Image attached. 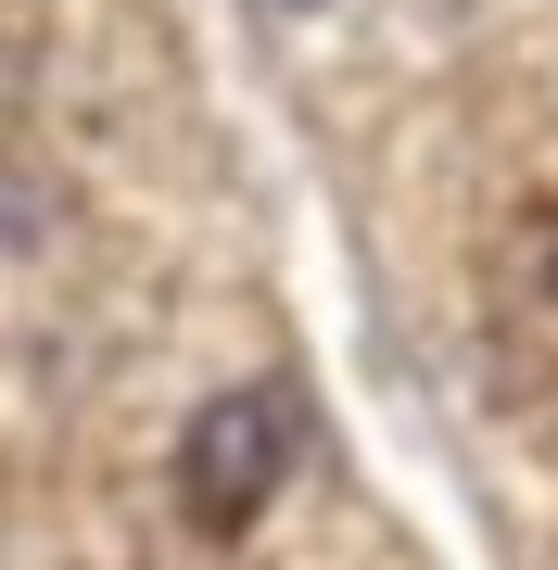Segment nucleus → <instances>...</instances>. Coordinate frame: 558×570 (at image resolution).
Wrapping results in <instances>:
<instances>
[{
    "label": "nucleus",
    "mask_w": 558,
    "mask_h": 570,
    "mask_svg": "<svg viewBox=\"0 0 558 570\" xmlns=\"http://www.w3.org/2000/svg\"><path fill=\"white\" fill-rule=\"evenodd\" d=\"M292 456H305V406H292L280 381H242V393H216V406L178 431V508L204 532H242L292 482Z\"/></svg>",
    "instance_id": "nucleus-1"
}]
</instances>
